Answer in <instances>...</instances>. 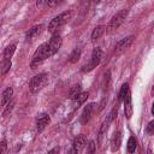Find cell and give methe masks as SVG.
Returning <instances> with one entry per match:
<instances>
[{"label": "cell", "instance_id": "6da1fadb", "mask_svg": "<svg viewBox=\"0 0 154 154\" xmlns=\"http://www.w3.org/2000/svg\"><path fill=\"white\" fill-rule=\"evenodd\" d=\"M70 18H71V11L61 12L60 14H58L57 17H54L49 22V24H48V31H51V32L57 31L60 26H63L64 24H66Z\"/></svg>", "mask_w": 154, "mask_h": 154}, {"label": "cell", "instance_id": "7a4b0ae2", "mask_svg": "<svg viewBox=\"0 0 154 154\" xmlns=\"http://www.w3.org/2000/svg\"><path fill=\"white\" fill-rule=\"evenodd\" d=\"M47 58H48V43H42L32 55V59L30 63L31 69H36V66H38Z\"/></svg>", "mask_w": 154, "mask_h": 154}, {"label": "cell", "instance_id": "3957f363", "mask_svg": "<svg viewBox=\"0 0 154 154\" xmlns=\"http://www.w3.org/2000/svg\"><path fill=\"white\" fill-rule=\"evenodd\" d=\"M128 13H129L128 10H120L119 12H117V13L111 18V20H109V23H108V25H107V28H106V29H107V32H112L113 30L118 29V28L120 26V24L125 20Z\"/></svg>", "mask_w": 154, "mask_h": 154}, {"label": "cell", "instance_id": "277c9868", "mask_svg": "<svg viewBox=\"0 0 154 154\" xmlns=\"http://www.w3.org/2000/svg\"><path fill=\"white\" fill-rule=\"evenodd\" d=\"M101 58H102V51H101V48H100V47H95V48L93 49V52H91L90 61L84 66L83 71H84V72H89V71H91L94 67H96V66L100 64Z\"/></svg>", "mask_w": 154, "mask_h": 154}, {"label": "cell", "instance_id": "5b68a950", "mask_svg": "<svg viewBox=\"0 0 154 154\" xmlns=\"http://www.w3.org/2000/svg\"><path fill=\"white\" fill-rule=\"evenodd\" d=\"M47 83V75L46 73H38L36 76H34L30 81V91L31 93H37L38 90H41L45 84Z\"/></svg>", "mask_w": 154, "mask_h": 154}, {"label": "cell", "instance_id": "8992f818", "mask_svg": "<svg viewBox=\"0 0 154 154\" xmlns=\"http://www.w3.org/2000/svg\"><path fill=\"white\" fill-rule=\"evenodd\" d=\"M60 46H61V35L59 32H54L52 35L51 41L48 42V58L54 55L59 51Z\"/></svg>", "mask_w": 154, "mask_h": 154}, {"label": "cell", "instance_id": "52a82bcc", "mask_svg": "<svg viewBox=\"0 0 154 154\" xmlns=\"http://www.w3.org/2000/svg\"><path fill=\"white\" fill-rule=\"evenodd\" d=\"M132 41H134V36H128V37L122 38V40L118 41V43L116 45L114 51H116L117 53H119V52H122V51H125L126 48H129V47L131 46Z\"/></svg>", "mask_w": 154, "mask_h": 154}, {"label": "cell", "instance_id": "ba28073f", "mask_svg": "<svg viewBox=\"0 0 154 154\" xmlns=\"http://www.w3.org/2000/svg\"><path fill=\"white\" fill-rule=\"evenodd\" d=\"M85 146H87V138H85V136L78 135V136L73 140V149H72V152L78 153V152H81Z\"/></svg>", "mask_w": 154, "mask_h": 154}, {"label": "cell", "instance_id": "9c48e42d", "mask_svg": "<svg viewBox=\"0 0 154 154\" xmlns=\"http://www.w3.org/2000/svg\"><path fill=\"white\" fill-rule=\"evenodd\" d=\"M41 30H42V25H41V24H38V25H34V26L30 28L29 31L26 32V35H25V40H26L28 42L34 41V40L38 36V34L41 32Z\"/></svg>", "mask_w": 154, "mask_h": 154}, {"label": "cell", "instance_id": "30bf717a", "mask_svg": "<svg viewBox=\"0 0 154 154\" xmlns=\"http://www.w3.org/2000/svg\"><path fill=\"white\" fill-rule=\"evenodd\" d=\"M93 109H94V103H88L83 111H82V114H81V122L82 124H85L89 122L90 117H91V113H93Z\"/></svg>", "mask_w": 154, "mask_h": 154}, {"label": "cell", "instance_id": "8fae6325", "mask_svg": "<svg viewBox=\"0 0 154 154\" xmlns=\"http://www.w3.org/2000/svg\"><path fill=\"white\" fill-rule=\"evenodd\" d=\"M49 116L47 113H41L38 117H37V120H36V126H37V130L38 131H42L49 123Z\"/></svg>", "mask_w": 154, "mask_h": 154}, {"label": "cell", "instance_id": "7c38bea8", "mask_svg": "<svg viewBox=\"0 0 154 154\" xmlns=\"http://www.w3.org/2000/svg\"><path fill=\"white\" fill-rule=\"evenodd\" d=\"M124 112H125V116L126 118H131L132 116V105H131V95L130 93H128L124 97Z\"/></svg>", "mask_w": 154, "mask_h": 154}, {"label": "cell", "instance_id": "4fadbf2b", "mask_svg": "<svg viewBox=\"0 0 154 154\" xmlns=\"http://www.w3.org/2000/svg\"><path fill=\"white\" fill-rule=\"evenodd\" d=\"M12 95H13V89H12V87H7V88L2 91V94H1V105H2V106L7 105V103L12 100Z\"/></svg>", "mask_w": 154, "mask_h": 154}, {"label": "cell", "instance_id": "5bb4252c", "mask_svg": "<svg viewBox=\"0 0 154 154\" xmlns=\"http://www.w3.org/2000/svg\"><path fill=\"white\" fill-rule=\"evenodd\" d=\"M105 30H106V28H105L103 25H97V26L93 30V32H91V41L99 40V38L102 36V34L105 32Z\"/></svg>", "mask_w": 154, "mask_h": 154}, {"label": "cell", "instance_id": "9a60e30c", "mask_svg": "<svg viewBox=\"0 0 154 154\" xmlns=\"http://www.w3.org/2000/svg\"><path fill=\"white\" fill-rule=\"evenodd\" d=\"M81 58V48H75L72 52H71V54L69 55V61L71 63V64H73V63H76V61H78V59Z\"/></svg>", "mask_w": 154, "mask_h": 154}, {"label": "cell", "instance_id": "2e32d148", "mask_svg": "<svg viewBox=\"0 0 154 154\" xmlns=\"http://www.w3.org/2000/svg\"><path fill=\"white\" fill-rule=\"evenodd\" d=\"M14 51H16V45H8L4 51V58L5 59H11Z\"/></svg>", "mask_w": 154, "mask_h": 154}, {"label": "cell", "instance_id": "e0dca14e", "mask_svg": "<svg viewBox=\"0 0 154 154\" xmlns=\"http://www.w3.org/2000/svg\"><path fill=\"white\" fill-rule=\"evenodd\" d=\"M88 96H89V93L88 91H83V93H81L77 97H76V107H79V105H82V103H84L85 102V100L88 99Z\"/></svg>", "mask_w": 154, "mask_h": 154}, {"label": "cell", "instance_id": "ac0fdd59", "mask_svg": "<svg viewBox=\"0 0 154 154\" xmlns=\"http://www.w3.org/2000/svg\"><path fill=\"white\" fill-rule=\"evenodd\" d=\"M120 140H122L120 132H116L114 136H113V138H112V149L113 150H117L120 147Z\"/></svg>", "mask_w": 154, "mask_h": 154}, {"label": "cell", "instance_id": "d6986e66", "mask_svg": "<svg viewBox=\"0 0 154 154\" xmlns=\"http://www.w3.org/2000/svg\"><path fill=\"white\" fill-rule=\"evenodd\" d=\"M136 146H137V142H136V138L134 136H131L128 141V152L129 153H134L135 149H136Z\"/></svg>", "mask_w": 154, "mask_h": 154}, {"label": "cell", "instance_id": "ffe728a7", "mask_svg": "<svg viewBox=\"0 0 154 154\" xmlns=\"http://www.w3.org/2000/svg\"><path fill=\"white\" fill-rule=\"evenodd\" d=\"M129 93V84L128 83H124L123 85H122V89H120V91H119V100H124V97H125V95Z\"/></svg>", "mask_w": 154, "mask_h": 154}, {"label": "cell", "instance_id": "44dd1931", "mask_svg": "<svg viewBox=\"0 0 154 154\" xmlns=\"http://www.w3.org/2000/svg\"><path fill=\"white\" fill-rule=\"evenodd\" d=\"M81 94V87L79 85H76L73 87V89L70 91V99L71 100H76V97Z\"/></svg>", "mask_w": 154, "mask_h": 154}, {"label": "cell", "instance_id": "7402d4cb", "mask_svg": "<svg viewBox=\"0 0 154 154\" xmlns=\"http://www.w3.org/2000/svg\"><path fill=\"white\" fill-rule=\"evenodd\" d=\"M10 69H11V59H5V60H4V64H2L1 73H2V75H5Z\"/></svg>", "mask_w": 154, "mask_h": 154}, {"label": "cell", "instance_id": "603a6c76", "mask_svg": "<svg viewBox=\"0 0 154 154\" xmlns=\"http://www.w3.org/2000/svg\"><path fill=\"white\" fill-rule=\"evenodd\" d=\"M13 106H14V101L13 100H11L7 105H6V107H5V109H4V112H2V116L4 117H6L11 111H12V108H13Z\"/></svg>", "mask_w": 154, "mask_h": 154}, {"label": "cell", "instance_id": "cb8c5ba5", "mask_svg": "<svg viewBox=\"0 0 154 154\" xmlns=\"http://www.w3.org/2000/svg\"><path fill=\"white\" fill-rule=\"evenodd\" d=\"M146 131H147L149 135H154V120H152V122H150V123L147 125Z\"/></svg>", "mask_w": 154, "mask_h": 154}, {"label": "cell", "instance_id": "d4e9b609", "mask_svg": "<svg viewBox=\"0 0 154 154\" xmlns=\"http://www.w3.org/2000/svg\"><path fill=\"white\" fill-rule=\"evenodd\" d=\"M64 0H48V2H47V5L49 6V7H55V6H58L59 4H61Z\"/></svg>", "mask_w": 154, "mask_h": 154}, {"label": "cell", "instance_id": "484cf974", "mask_svg": "<svg viewBox=\"0 0 154 154\" xmlns=\"http://www.w3.org/2000/svg\"><path fill=\"white\" fill-rule=\"evenodd\" d=\"M6 148H7L6 141H5V140H2V141H1V143H0V153H1V154H4V153H5V150H6Z\"/></svg>", "mask_w": 154, "mask_h": 154}, {"label": "cell", "instance_id": "4316f807", "mask_svg": "<svg viewBox=\"0 0 154 154\" xmlns=\"http://www.w3.org/2000/svg\"><path fill=\"white\" fill-rule=\"evenodd\" d=\"M95 146H96V144H95L94 141H90V142H89V152H90V153H94V152H95Z\"/></svg>", "mask_w": 154, "mask_h": 154}, {"label": "cell", "instance_id": "83f0119b", "mask_svg": "<svg viewBox=\"0 0 154 154\" xmlns=\"http://www.w3.org/2000/svg\"><path fill=\"white\" fill-rule=\"evenodd\" d=\"M45 2H48V0H36V6H41Z\"/></svg>", "mask_w": 154, "mask_h": 154}, {"label": "cell", "instance_id": "f1b7e54d", "mask_svg": "<svg viewBox=\"0 0 154 154\" xmlns=\"http://www.w3.org/2000/svg\"><path fill=\"white\" fill-rule=\"evenodd\" d=\"M152 114L154 116V102H153V106H152Z\"/></svg>", "mask_w": 154, "mask_h": 154}, {"label": "cell", "instance_id": "f546056e", "mask_svg": "<svg viewBox=\"0 0 154 154\" xmlns=\"http://www.w3.org/2000/svg\"><path fill=\"white\" fill-rule=\"evenodd\" d=\"M153 93H154V87H153Z\"/></svg>", "mask_w": 154, "mask_h": 154}]
</instances>
